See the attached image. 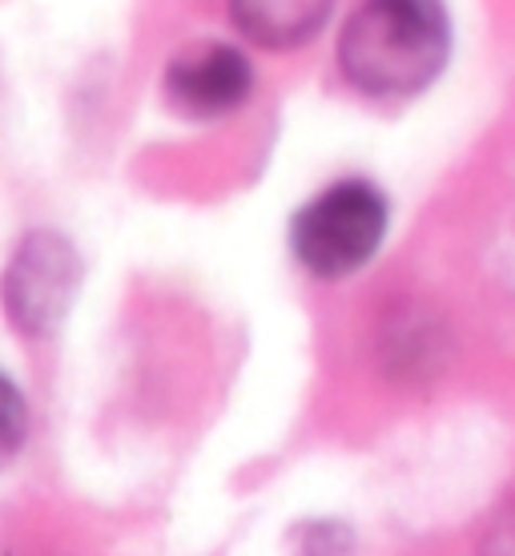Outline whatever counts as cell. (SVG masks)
<instances>
[{"instance_id":"cell-6","label":"cell","mask_w":515,"mask_h":556,"mask_svg":"<svg viewBox=\"0 0 515 556\" xmlns=\"http://www.w3.org/2000/svg\"><path fill=\"white\" fill-rule=\"evenodd\" d=\"M25 440V404L13 383H4V456H13Z\"/></svg>"},{"instance_id":"cell-1","label":"cell","mask_w":515,"mask_h":556,"mask_svg":"<svg viewBox=\"0 0 515 556\" xmlns=\"http://www.w3.org/2000/svg\"><path fill=\"white\" fill-rule=\"evenodd\" d=\"M451 56V21L439 4L375 0L350 13L338 37V65L366 98H415Z\"/></svg>"},{"instance_id":"cell-5","label":"cell","mask_w":515,"mask_h":556,"mask_svg":"<svg viewBox=\"0 0 515 556\" xmlns=\"http://www.w3.org/2000/svg\"><path fill=\"white\" fill-rule=\"evenodd\" d=\"M230 21L254 45L291 49V45H307L310 37H319L322 25L331 21V4H319V0H302V4H286V0H237V4H230Z\"/></svg>"},{"instance_id":"cell-7","label":"cell","mask_w":515,"mask_h":556,"mask_svg":"<svg viewBox=\"0 0 515 556\" xmlns=\"http://www.w3.org/2000/svg\"><path fill=\"white\" fill-rule=\"evenodd\" d=\"M484 556H515V516L512 520H503L500 529L491 532L488 548H484Z\"/></svg>"},{"instance_id":"cell-3","label":"cell","mask_w":515,"mask_h":556,"mask_svg":"<svg viewBox=\"0 0 515 556\" xmlns=\"http://www.w3.org/2000/svg\"><path fill=\"white\" fill-rule=\"evenodd\" d=\"M81 287V254L56 230H33L21 238L4 270V306L21 334H49L69 315Z\"/></svg>"},{"instance_id":"cell-4","label":"cell","mask_w":515,"mask_h":556,"mask_svg":"<svg viewBox=\"0 0 515 556\" xmlns=\"http://www.w3.org/2000/svg\"><path fill=\"white\" fill-rule=\"evenodd\" d=\"M169 110L190 122H214L246 105L254 89V70L246 53L226 41H194L166 65Z\"/></svg>"},{"instance_id":"cell-2","label":"cell","mask_w":515,"mask_h":556,"mask_svg":"<svg viewBox=\"0 0 515 556\" xmlns=\"http://www.w3.org/2000/svg\"><path fill=\"white\" fill-rule=\"evenodd\" d=\"M387 223L390 210L378 186L362 178L335 181L294 214V258L319 278L355 275L378 254L387 238Z\"/></svg>"}]
</instances>
